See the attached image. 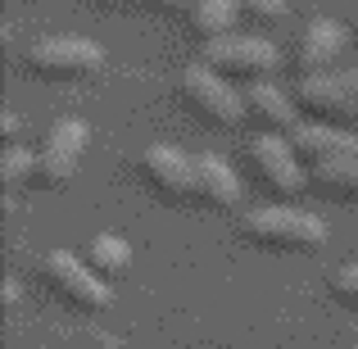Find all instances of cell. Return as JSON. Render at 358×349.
I'll list each match as a JSON object with an SVG mask.
<instances>
[{
	"mask_svg": "<svg viewBox=\"0 0 358 349\" xmlns=\"http://www.w3.org/2000/svg\"><path fill=\"white\" fill-rule=\"evenodd\" d=\"M331 295L341 299V304L358 308V263H345V268L336 272V281H331Z\"/></svg>",
	"mask_w": 358,
	"mask_h": 349,
	"instance_id": "obj_17",
	"label": "cell"
},
{
	"mask_svg": "<svg viewBox=\"0 0 358 349\" xmlns=\"http://www.w3.org/2000/svg\"><path fill=\"white\" fill-rule=\"evenodd\" d=\"M200 64H209L213 73L222 78H250V82H263L268 73L281 69V50L263 36H218V41H204L200 50Z\"/></svg>",
	"mask_w": 358,
	"mask_h": 349,
	"instance_id": "obj_5",
	"label": "cell"
},
{
	"mask_svg": "<svg viewBox=\"0 0 358 349\" xmlns=\"http://www.w3.org/2000/svg\"><path fill=\"white\" fill-rule=\"evenodd\" d=\"M87 268L96 272L100 281L122 277V272L131 268V245L122 241L118 232H100V236H91V245H87Z\"/></svg>",
	"mask_w": 358,
	"mask_h": 349,
	"instance_id": "obj_13",
	"label": "cell"
},
{
	"mask_svg": "<svg viewBox=\"0 0 358 349\" xmlns=\"http://www.w3.org/2000/svg\"><path fill=\"white\" fill-rule=\"evenodd\" d=\"M41 277H45V286H50L64 304L82 308V313H105V308L114 304L109 281H100L96 272L87 268V259H73L69 250H50L45 254L41 259Z\"/></svg>",
	"mask_w": 358,
	"mask_h": 349,
	"instance_id": "obj_3",
	"label": "cell"
},
{
	"mask_svg": "<svg viewBox=\"0 0 358 349\" xmlns=\"http://www.w3.org/2000/svg\"><path fill=\"white\" fill-rule=\"evenodd\" d=\"M295 105L299 114H308L313 122H327V127H345V122H358V105L345 73H313V78L295 82Z\"/></svg>",
	"mask_w": 358,
	"mask_h": 349,
	"instance_id": "obj_7",
	"label": "cell"
},
{
	"mask_svg": "<svg viewBox=\"0 0 358 349\" xmlns=\"http://www.w3.org/2000/svg\"><path fill=\"white\" fill-rule=\"evenodd\" d=\"M32 177H36V155H32V150L9 145L5 155H0V186H5V191H14V186L32 182Z\"/></svg>",
	"mask_w": 358,
	"mask_h": 349,
	"instance_id": "obj_16",
	"label": "cell"
},
{
	"mask_svg": "<svg viewBox=\"0 0 358 349\" xmlns=\"http://www.w3.org/2000/svg\"><path fill=\"white\" fill-rule=\"evenodd\" d=\"M141 177L155 186L164 200H191L195 195V155H182L173 145H145Z\"/></svg>",
	"mask_w": 358,
	"mask_h": 349,
	"instance_id": "obj_9",
	"label": "cell"
},
{
	"mask_svg": "<svg viewBox=\"0 0 358 349\" xmlns=\"http://www.w3.org/2000/svg\"><path fill=\"white\" fill-rule=\"evenodd\" d=\"M245 159H250V168H254L263 191L281 195V200H295L308 186V168L295 159V150H290L286 136H254L250 145H245Z\"/></svg>",
	"mask_w": 358,
	"mask_h": 349,
	"instance_id": "obj_6",
	"label": "cell"
},
{
	"mask_svg": "<svg viewBox=\"0 0 358 349\" xmlns=\"http://www.w3.org/2000/svg\"><path fill=\"white\" fill-rule=\"evenodd\" d=\"M308 182L322 195H336V200H358V155L336 159V164H327V168H308Z\"/></svg>",
	"mask_w": 358,
	"mask_h": 349,
	"instance_id": "obj_15",
	"label": "cell"
},
{
	"mask_svg": "<svg viewBox=\"0 0 358 349\" xmlns=\"http://www.w3.org/2000/svg\"><path fill=\"white\" fill-rule=\"evenodd\" d=\"M245 14L259 18V23H281L290 9H286V0H245Z\"/></svg>",
	"mask_w": 358,
	"mask_h": 349,
	"instance_id": "obj_18",
	"label": "cell"
},
{
	"mask_svg": "<svg viewBox=\"0 0 358 349\" xmlns=\"http://www.w3.org/2000/svg\"><path fill=\"white\" fill-rule=\"evenodd\" d=\"M345 78H350V91H354V105H358V69H350V73H345Z\"/></svg>",
	"mask_w": 358,
	"mask_h": 349,
	"instance_id": "obj_22",
	"label": "cell"
},
{
	"mask_svg": "<svg viewBox=\"0 0 358 349\" xmlns=\"http://www.w3.org/2000/svg\"><path fill=\"white\" fill-rule=\"evenodd\" d=\"M290 150L304 168H327L336 159H354L358 155V136L350 127H327V122H299L290 131Z\"/></svg>",
	"mask_w": 358,
	"mask_h": 349,
	"instance_id": "obj_10",
	"label": "cell"
},
{
	"mask_svg": "<svg viewBox=\"0 0 358 349\" xmlns=\"http://www.w3.org/2000/svg\"><path fill=\"white\" fill-rule=\"evenodd\" d=\"M0 131H5V141H9V145H14V141H18V118L9 114V109H5V114H0Z\"/></svg>",
	"mask_w": 358,
	"mask_h": 349,
	"instance_id": "obj_19",
	"label": "cell"
},
{
	"mask_svg": "<svg viewBox=\"0 0 358 349\" xmlns=\"http://www.w3.org/2000/svg\"><path fill=\"white\" fill-rule=\"evenodd\" d=\"M245 118L263 127V136H290L299 127V105L272 82H250L245 87Z\"/></svg>",
	"mask_w": 358,
	"mask_h": 349,
	"instance_id": "obj_11",
	"label": "cell"
},
{
	"mask_svg": "<svg viewBox=\"0 0 358 349\" xmlns=\"http://www.w3.org/2000/svg\"><path fill=\"white\" fill-rule=\"evenodd\" d=\"M5 308H9V313L18 308V281H5Z\"/></svg>",
	"mask_w": 358,
	"mask_h": 349,
	"instance_id": "obj_21",
	"label": "cell"
},
{
	"mask_svg": "<svg viewBox=\"0 0 358 349\" xmlns=\"http://www.w3.org/2000/svg\"><path fill=\"white\" fill-rule=\"evenodd\" d=\"M350 36H345V23L341 18H327V14H313L299 32V45H295V69L299 78H313V73H331V64L345 55Z\"/></svg>",
	"mask_w": 358,
	"mask_h": 349,
	"instance_id": "obj_8",
	"label": "cell"
},
{
	"mask_svg": "<svg viewBox=\"0 0 358 349\" xmlns=\"http://www.w3.org/2000/svg\"><path fill=\"white\" fill-rule=\"evenodd\" d=\"M195 195L204 204H213V209H241V200H245L241 177L218 155H195Z\"/></svg>",
	"mask_w": 358,
	"mask_h": 349,
	"instance_id": "obj_12",
	"label": "cell"
},
{
	"mask_svg": "<svg viewBox=\"0 0 358 349\" xmlns=\"http://www.w3.org/2000/svg\"><path fill=\"white\" fill-rule=\"evenodd\" d=\"M164 14H182V9H195V0H155Z\"/></svg>",
	"mask_w": 358,
	"mask_h": 349,
	"instance_id": "obj_20",
	"label": "cell"
},
{
	"mask_svg": "<svg viewBox=\"0 0 358 349\" xmlns=\"http://www.w3.org/2000/svg\"><path fill=\"white\" fill-rule=\"evenodd\" d=\"M241 9H245V0H195L191 23H195V32H200L204 41H218V36H231Z\"/></svg>",
	"mask_w": 358,
	"mask_h": 349,
	"instance_id": "obj_14",
	"label": "cell"
},
{
	"mask_svg": "<svg viewBox=\"0 0 358 349\" xmlns=\"http://www.w3.org/2000/svg\"><path fill=\"white\" fill-rule=\"evenodd\" d=\"M241 236L263 250H290V254H313L327 245V222L304 209H245Z\"/></svg>",
	"mask_w": 358,
	"mask_h": 349,
	"instance_id": "obj_1",
	"label": "cell"
},
{
	"mask_svg": "<svg viewBox=\"0 0 358 349\" xmlns=\"http://www.w3.org/2000/svg\"><path fill=\"white\" fill-rule=\"evenodd\" d=\"M105 5H114V9H127V5H141V0H105Z\"/></svg>",
	"mask_w": 358,
	"mask_h": 349,
	"instance_id": "obj_23",
	"label": "cell"
},
{
	"mask_svg": "<svg viewBox=\"0 0 358 349\" xmlns=\"http://www.w3.org/2000/svg\"><path fill=\"white\" fill-rule=\"evenodd\" d=\"M177 87H182L186 105H191L204 122L236 127V122L245 118V96L222 78V73H213L209 64H186L182 78H177Z\"/></svg>",
	"mask_w": 358,
	"mask_h": 349,
	"instance_id": "obj_4",
	"label": "cell"
},
{
	"mask_svg": "<svg viewBox=\"0 0 358 349\" xmlns=\"http://www.w3.org/2000/svg\"><path fill=\"white\" fill-rule=\"evenodd\" d=\"M23 64L36 78L78 82V78H96L105 69V45L87 41V36H36V41H27Z\"/></svg>",
	"mask_w": 358,
	"mask_h": 349,
	"instance_id": "obj_2",
	"label": "cell"
}]
</instances>
